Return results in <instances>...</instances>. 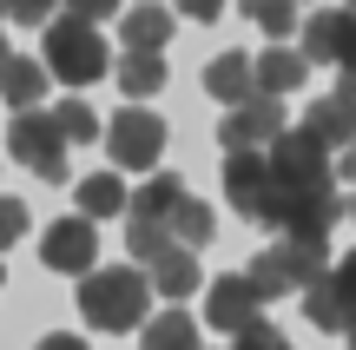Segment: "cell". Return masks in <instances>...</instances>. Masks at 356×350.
Masks as SVG:
<instances>
[{
  "label": "cell",
  "instance_id": "1",
  "mask_svg": "<svg viewBox=\"0 0 356 350\" xmlns=\"http://www.w3.org/2000/svg\"><path fill=\"white\" fill-rule=\"evenodd\" d=\"M145 304H152V285H145L139 264H92L79 278V317L92 331H139L145 324Z\"/></svg>",
  "mask_w": 356,
  "mask_h": 350
},
{
  "label": "cell",
  "instance_id": "2",
  "mask_svg": "<svg viewBox=\"0 0 356 350\" xmlns=\"http://www.w3.org/2000/svg\"><path fill=\"white\" fill-rule=\"evenodd\" d=\"M257 225H277V238H297V245H323L330 225H343V192L337 185H270Z\"/></svg>",
  "mask_w": 356,
  "mask_h": 350
},
{
  "label": "cell",
  "instance_id": "3",
  "mask_svg": "<svg viewBox=\"0 0 356 350\" xmlns=\"http://www.w3.org/2000/svg\"><path fill=\"white\" fill-rule=\"evenodd\" d=\"M330 271V245H297V238H270L264 251H257L251 258V291H257V304L264 298H304L310 285H317V278Z\"/></svg>",
  "mask_w": 356,
  "mask_h": 350
},
{
  "label": "cell",
  "instance_id": "4",
  "mask_svg": "<svg viewBox=\"0 0 356 350\" xmlns=\"http://www.w3.org/2000/svg\"><path fill=\"white\" fill-rule=\"evenodd\" d=\"M40 66H53V79H66V86H92V79L113 73V60H106V33H99L92 20H73V13H60V20L47 26Z\"/></svg>",
  "mask_w": 356,
  "mask_h": 350
},
{
  "label": "cell",
  "instance_id": "5",
  "mask_svg": "<svg viewBox=\"0 0 356 350\" xmlns=\"http://www.w3.org/2000/svg\"><path fill=\"white\" fill-rule=\"evenodd\" d=\"M7 152L20 159L33 179H47V185L66 179V139H60V126H53V113H40V106L7 119Z\"/></svg>",
  "mask_w": 356,
  "mask_h": 350
},
{
  "label": "cell",
  "instance_id": "6",
  "mask_svg": "<svg viewBox=\"0 0 356 350\" xmlns=\"http://www.w3.org/2000/svg\"><path fill=\"white\" fill-rule=\"evenodd\" d=\"M159 152H165V119H159V113L126 106V113L106 119V159H113L119 172H145V166H159Z\"/></svg>",
  "mask_w": 356,
  "mask_h": 350
},
{
  "label": "cell",
  "instance_id": "7",
  "mask_svg": "<svg viewBox=\"0 0 356 350\" xmlns=\"http://www.w3.org/2000/svg\"><path fill=\"white\" fill-rule=\"evenodd\" d=\"M284 132H291L284 126V106L264 100V93L244 100V106H231V119H218V145H225V152H270Z\"/></svg>",
  "mask_w": 356,
  "mask_h": 350
},
{
  "label": "cell",
  "instance_id": "8",
  "mask_svg": "<svg viewBox=\"0 0 356 350\" xmlns=\"http://www.w3.org/2000/svg\"><path fill=\"white\" fill-rule=\"evenodd\" d=\"M40 264L47 271H66V278H86L92 264H99V232H92V218H53L47 238H40Z\"/></svg>",
  "mask_w": 356,
  "mask_h": 350
},
{
  "label": "cell",
  "instance_id": "9",
  "mask_svg": "<svg viewBox=\"0 0 356 350\" xmlns=\"http://www.w3.org/2000/svg\"><path fill=\"white\" fill-rule=\"evenodd\" d=\"M264 159H270V179H277V185H337V172H330V145H317L304 126H291Z\"/></svg>",
  "mask_w": 356,
  "mask_h": 350
},
{
  "label": "cell",
  "instance_id": "10",
  "mask_svg": "<svg viewBox=\"0 0 356 350\" xmlns=\"http://www.w3.org/2000/svg\"><path fill=\"white\" fill-rule=\"evenodd\" d=\"M297 33H304V47H297V53H304L310 66L356 73V13H350V7H343V13H310Z\"/></svg>",
  "mask_w": 356,
  "mask_h": 350
},
{
  "label": "cell",
  "instance_id": "11",
  "mask_svg": "<svg viewBox=\"0 0 356 350\" xmlns=\"http://www.w3.org/2000/svg\"><path fill=\"white\" fill-rule=\"evenodd\" d=\"M270 159L264 152H225V198L231 212H244V218H257V205L270 198Z\"/></svg>",
  "mask_w": 356,
  "mask_h": 350
},
{
  "label": "cell",
  "instance_id": "12",
  "mask_svg": "<svg viewBox=\"0 0 356 350\" xmlns=\"http://www.w3.org/2000/svg\"><path fill=\"white\" fill-rule=\"evenodd\" d=\"M204 317H211V331H231V337H238L244 324H257V317H264V304H257L251 278H211Z\"/></svg>",
  "mask_w": 356,
  "mask_h": 350
},
{
  "label": "cell",
  "instance_id": "13",
  "mask_svg": "<svg viewBox=\"0 0 356 350\" xmlns=\"http://www.w3.org/2000/svg\"><path fill=\"white\" fill-rule=\"evenodd\" d=\"M304 132H310L317 145H330V152H350V145H356V100L323 93V100L304 113Z\"/></svg>",
  "mask_w": 356,
  "mask_h": 350
},
{
  "label": "cell",
  "instance_id": "14",
  "mask_svg": "<svg viewBox=\"0 0 356 350\" xmlns=\"http://www.w3.org/2000/svg\"><path fill=\"white\" fill-rule=\"evenodd\" d=\"M172 26H178V13H165L159 0H139V7L119 13V40H126V53H165Z\"/></svg>",
  "mask_w": 356,
  "mask_h": 350
},
{
  "label": "cell",
  "instance_id": "15",
  "mask_svg": "<svg viewBox=\"0 0 356 350\" xmlns=\"http://www.w3.org/2000/svg\"><path fill=\"white\" fill-rule=\"evenodd\" d=\"M204 93H211L218 106H244V100H257L251 53H218V60L204 66Z\"/></svg>",
  "mask_w": 356,
  "mask_h": 350
},
{
  "label": "cell",
  "instance_id": "16",
  "mask_svg": "<svg viewBox=\"0 0 356 350\" xmlns=\"http://www.w3.org/2000/svg\"><path fill=\"white\" fill-rule=\"evenodd\" d=\"M251 73H257V93H264V100H284V93H297L310 79V60L297 47H270L264 60H251Z\"/></svg>",
  "mask_w": 356,
  "mask_h": 350
},
{
  "label": "cell",
  "instance_id": "17",
  "mask_svg": "<svg viewBox=\"0 0 356 350\" xmlns=\"http://www.w3.org/2000/svg\"><path fill=\"white\" fill-rule=\"evenodd\" d=\"M178 198H185V185H178V172H152V179L132 192V225H165L172 232V212H178Z\"/></svg>",
  "mask_w": 356,
  "mask_h": 350
},
{
  "label": "cell",
  "instance_id": "18",
  "mask_svg": "<svg viewBox=\"0 0 356 350\" xmlns=\"http://www.w3.org/2000/svg\"><path fill=\"white\" fill-rule=\"evenodd\" d=\"M145 285H159L165 298L178 304V298H191V291L204 285V271H198V251H185V245H172L159 264H145Z\"/></svg>",
  "mask_w": 356,
  "mask_h": 350
},
{
  "label": "cell",
  "instance_id": "19",
  "mask_svg": "<svg viewBox=\"0 0 356 350\" xmlns=\"http://www.w3.org/2000/svg\"><path fill=\"white\" fill-rule=\"evenodd\" d=\"M40 93H47V66L13 53V60L0 66V100H7L13 113H33V106H40Z\"/></svg>",
  "mask_w": 356,
  "mask_h": 350
},
{
  "label": "cell",
  "instance_id": "20",
  "mask_svg": "<svg viewBox=\"0 0 356 350\" xmlns=\"http://www.w3.org/2000/svg\"><path fill=\"white\" fill-rule=\"evenodd\" d=\"M304 317H310L317 331H350V317H356V311H350L343 291H337V278H330V271H323L317 285L304 291Z\"/></svg>",
  "mask_w": 356,
  "mask_h": 350
},
{
  "label": "cell",
  "instance_id": "21",
  "mask_svg": "<svg viewBox=\"0 0 356 350\" xmlns=\"http://www.w3.org/2000/svg\"><path fill=\"white\" fill-rule=\"evenodd\" d=\"M132 192L119 172H92V179H79V218H113V212H126Z\"/></svg>",
  "mask_w": 356,
  "mask_h": 350
},
{
  "label": "cell",
  "instance_id": "22",
  "mask_svg": "<svg viewBox=\"0 0 356 350\" xmlns=\"http://www.w3.org/2000/svg\"><path fill=\"white\" fill-rule=\"evenodd\" d=\"M113 79L126 86V100H152V93L165 86V66H159V53H126V60L113 66Z\"/></svg>",
  "mask_w": 356,
  "mask_h": 350
},
{
  "label": "cell",
  "instance_id": "23",
  "mask_svg": "<svg viewBox=\"0 0 356 350\" xmlns=\"http://www.w3.org/2000/svg\"><path fill=\"white\" fill-rule=\"evenodd\" d=\"M139 337H145V350H204L198 344V324H191L185 311H159Z\"/></svg>",
  "mask_w": 356,
  "mask_h": 350
},
{
  "label": "cell",
  "instance_id": "24",
  "mask_svg": "<svg viewBox=\"0 0 356 350\" xmlns=\"http://www.w3.org/2000/svg\"><path fill=\"white\" fill-rule=\"evenodd\" d=\"M172 245H185V251H198V245H211V205L204 198H178V212H172Z\"/></svg>",
  "mask_w": 356,
  "mask_h": 350
},
{
  "label": "cell",
  "instance_id": "25",
  "mask_svg": "<svg viewBox=\"0 0 356 350\" xmlns=\"http://www.w3.org/2000/svg\"><path fill=\"white\" fill-rule=\"evenodd\" d=\"M53 126H60V139L66 145H92V139H99V113H92V106L86 100H60V106H53Z\"/></svg>",
  "mask_w": 356,
  "mask_h": 350
},
{
  "label": "cell",
  "instance_id": "26",
  "mask_svg": "<svg viewBox=\"0 0 356 350\" xmlns=\"http://www.w3.org/2000/svg\"><path fill=\"white\" fill-rule=\"evenodd\" d=\"M244 13H251L270 40H291L297 26H304V20H297V0H244Z\"/></svg>",
  "mask_w": 356,
  "mask_h": 350
},
{
  "label": "cell",
  "instance_id": "27",
  "mask_svg": "<svg viewBox=\"0 0 356 350\" xmlns=\"http://www.w3.org/2000/svg\"><path fill=\"white\" fill-rule=\"evenodd\" d=\"M126 245H132L139 264H159L172 251V232H165V225H126Z\"/></svg>",
  "mask_w": 356,
  "mask_h": 350
},
{
  "label": "cell",
  "instance_id": "28",
  "mask_svg": "<svg viewBox=\"0 0 356 350\" xmlns=\"http://www.w3.org/2000/svg\"><path fill=\"white\" fill-rule=\"evenodd\" d=\"M231 350H291V337H284L277 324H264V317H257V324L238 331V344H231Z\"/></svg>",
  "mask_w": 356,
  "mask_h": 350
},
{
  "label": "cell",
  "instance_id": "29",
  "mask_svg": "<svg viewBox=\"0 0 356 350\" xmlns=\"http://www.w3.org/2000/svg\"><path fill=\"white\" fill-rule=\"evenodd\" d=\"M20 238H26V205H20V198H7V192H0V251H13Z\"/></svg>",
  "mask_w": 356,
  "mask_h": 350
},
{
  "label": "cell",
  "instance_id": "30",
  "mask_svg": "<svg viewBox=\"0 0 356 350\" xmlns=\"http://www.w3.org/2000/svg\"><path fill=\"white\" fill-rule=\"evenodd\" d=\"M0 13H7V20H20V26H40L53 13V0H0Z\"/></svg>",
  "mask_w": 356,
  "mask_h": 350
},
{
  "label": "cell",
  "instance_id": "31",
  "mask_svg": "<svg viewBox=\"0 0 356 350\" xmlns=\"http://www.w3.org/2000/svg\"><path fill=\"white\" fill-rule=\"evenodd\" d=\"M337 291H343V298H350V311H356V251H343V264H337Z\"/></svg>",
  "mask_w": 356,
  "mask_h": 350
},
{
  "label": "cell",
  "instance_id": "32",
  "mask_svg": "<svg viewBox=\"0 0 356 350\" xmlns=\"http://www.w3.org/2000/svg\"><path fill=\"white\" fill-rule=\"evenodd\" d=\"M73 20H99V13H119V0H66Z\"/></svg>",
  "mask_w": 356,
  "mask_h": 350
},
{
  "label": "cell",
  "instance_id": "33",
  "mask_svg": "<svg viewBox=\"0 0 356 350\" xmlns=\"http://www.w3.org/2000/svg\"><path fill=\"white\" fill-rule=\"evenodd\" d=\"M178 13H191V20H218L225 0H178Z\"/></svg>",
  "mask_w": 356,
  "mask_h": 350
},
{
  "label": "cell",
  "instance_id": "34",
  "mask_svg": "<svg viewBox=\"0 0 356 350\" xmlns=\"http://www.w3.org/2000/svg\"><path fill=\"white\" fill-rule=\"evenodd\" d=\"M40 350H86V337H73V331H53V337L40 344Z\"/></svg>",
  "mask_w": 356,
  "mask_h": 350
},
{
  "label": "cell",
  "instance_id": "35",
  "mask_svg": "<svg viewBox=\"0 0 356 350\" xmlns=\"http://www.w3.org/2000/svg\"><path fill=\"white\" fill-rule=\"evenodd\" d=\"M337 179H356V145H350V152H337Z\"/></svg>",
  "mask_w": 356,
  "mask_h": 350
},
{
  "label": "cell",
  "instance_id": "36",
  "mask_svg": "<svg viewBox=\"0 0 356 350\" xmlns=\"http://www.w3.org/2000/svg\"><path fill=\"white\" fill-rule=\"evenodd\" d=\"M343 218H356V192H350V198H343Z\"/></svg>",
  "mask_w": 356,
  "mask_h": 350
},
{
  "label": "cell",
  "instance_id": "37",
  "mask_svg": "<svg viewBox=\"0 0 356 350\" xmlns=\"http://www.w3.org/2000/svg\"><path fill=\"white\" fill-rule=\"evenodd\" d=\"M343 337H350V350H356V317H350V331H343Z\"/></svg>",
  "mask_w": 356,
  "mask_h": 350
},
{
  "label": "cell",
  "instance_id": "38",
  "mask_svg": "<svg viewBox=\"0 0 356 350\" xmlns=\"http://www.w3.org/2000/svg\"><path fill=\"white\" fill-rule=\"evenodd\" d=\"M7 60H13V53H7V40H0V66H7Z\"/></svg>",
  "mask_w": 356,
  "mask_h": 350
},
{
  "label": "cell",
  "instance_id": "39",
  "mask_svg": "<svg viewBox=\"0 0 356 350\" xmlns=\"http://www.w3.org/2000/svg\"><path fill=\"white\" fill-rule=\"evenodd\" d=\"M343 7H350V13H356V0H343Z\"/></svg>",
  "mask_w": 356,
  "mask_h": 350
},
{
  "label": "cell",
  "instance_id": "40",
  "mask_svg": "<svg viewBox=\"0 0 356 350\" xmlns=\"http://www.w3.org/2000/svg\"><path fill=\"white\" fill-rule=\"evenodd\" d=\"M297 7H304V0H297Z\"/></svg>",
  "mask_w": 356,
  "mask_h": 350
},
{
  "label": "cell",
  "instance_id": "41",
  "mask_svg": "<svg viewBox=\"0 0 356 350\" xmlns=\"http://www.w3.org/2000/svg\"><path fill=\"white\" fill-rule=\"evenodd\" d=\"M0 278H7V271H0Z\"/></svg>",
  "mask_w": 356,
  "mask_h": 350
}]
</instances>
